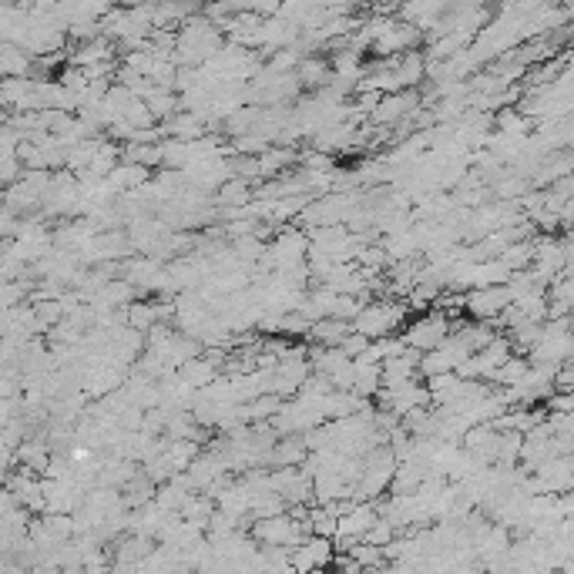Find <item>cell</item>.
Instances as JSON below:
<instances>
[{"label":"cell","instance_id":"7","mask_svg":"<svg viewBox=\"0 0 574 574\" xmlns=\"http://www.w3.org/2000/svg\"><path fill=\"white\" fill-rule=\"evenodd\" d=\"M259 162H262V179H266V175H279L289 162H296V152L293 148H286V145H272Z\"/></svg>","mask_w":574,"mask_h":574},{"label":"cell","instance_id":"5","mask_svg":"<svg viewBox=\"0 0 574 574\" xmlns=\"http://www.w3.org/2000/svg\"><path fill=\"white\" fill-rule=\"evenodd\" d=\"M296 75H299V84L322 91V88H330L332 67H330V61H322V57H303L299 67H296Z\"/></svg>","mask_w":574,"mask_h":574},{"label":"cell","instance_id":"9","mask_svg":"<svg viewBox=\"0 0 574 574\" xmlns=\"http://www.w3.org/2000/svg\"><path fill=\"white\" fill-rule=\"evenodd\" d=\"M309 574H332L330 568H316V571H309Z\"/></svg>","mask_w":574,"mask_h":574},{"label":"cell","instance_id":"1","mask_svg":"<svg viewBox=\"0 0 574 574\" xmlns=\"http://www.w3.org/2000/svg\"><path fill=\"white\" fill-rule=\"evenodd\" d=\"M403 319H407V303L400 306V303L383 299V303H366V309L353 319V330H357L359 336H366L370 343H376V340H390V336H396V330H400Z\"/></svg>","mask_w":574,"mask_h":574},{"label":"cell","instance_id":"2","mask_svg":"<svg viewBox=\"0 0 574 574\" xmlns=\"http://www.w3.org/2000/svg\"><path fill=\"white\" fill-rule=\"evenodd\" d=\"M336 561V541L332 537H306L296 551H289L293 574H309L316 568H330Z\"/></svg>","mask_w":574,"mask_h":574},{"label":"cell","instance_id":"6","mask_svg":"<svg viewBox=\"0 0 574 574\" xmlns=\"http://www.w3.org/2000/svg\"><path fill=\"white\" fill-rule=\"evenodd\" d=\"M427 67H430V61H427L420 51H410L396 64V77H400L403 88H417L420 81H427Z\"/></svg>","mask_w":574,"mask_h":574},{"label":"cell","instance_id":"4","mask_svg":"<svg viewBox=\"0 0 574 574\" xmlns=\"http://www.w3.org/2000/svg\"><path fill=\"white\" fill-rule=\"evenodd\" d=\"M353 336V322H346V319H319L313 332H309V340H319L322 346H330V349H340Z\"/></svg>","mask_w":574,"mask_h":574},{"label":"cell","instance_id":"3","mask_svg":"<svg viewBox=\"0 0 574 574\" xmlns=\"http://www.w3.org/2000/svg\"><path fill=\"white\" fill-rule=\"evenodd\" d=\"M446 336V316L440 313H427V316L413 319L407 330H403V343L417 353H434L437 346L444 343Z\"/></svg>","mask_w":574,"mask_h":574},{"label":"cell","instance_id":"8","mask_svg":"<svg viewBox=\"0 0 574 574\" xmlns=\"http://www.w3.org/2000/svg\"><path fill=\"white\" fill-rule=\"evenodd\" d=\"M249 199V181L243 179H232L218 189V205H239Z\"/></svg>","mask_w":574,"mask_h":574}]
</instances>
